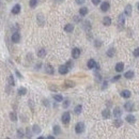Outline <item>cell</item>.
Returning a JSON list of instances; mask_svg holds the SVG:
<instances>
[{
  "label": "cell",
  "mask_w": 139,
  "mask_h": 139,
  "mask_svg": "<svg viewBox=\"0 0 139 139\" xmlns=\"http://www.w3.org/2000/svg\"><path fill=\"white\" fill-rule=\"evenodd\" d=\"M83 131H85V124L82 122H78L76 124V126H75V132L77 134H81Z\"/></svg>",
  "instance_id": "cell-1"
},
{
  "label": "cell",
  "mask_w": 139,
  "mask_h": 139,
  "mask_svg": "<svg viewBox=\"0 0 139 139\" xmlns=\"http://www.w3.org/2000/svg\"><path fill=\"white\" fill-rule=\"evenodd\" d=\"M61 120H62V123L63 124H67V123L70 122V120H71V116H70V112H64V114H62V118H61Z\"/></svg>",
  "instance_id": "cell-2"
},
{
  "label": "cell",
  "mask_w": 139,
  "mask_h": 139,
  "mask_svg": "<svg viewBox=\"0 0 139 139\" xmlns=\"http://www.w3.org/2000/svg\"><path fill=\"white\" fill-rule=\"evenodd\" d=\"M125 16H126V15H125L124 13H121L118 17V23H119V26H120L121 28H122L123 25L125 24Z\"/></svg>",
  "instance_id": "cell-3"
},
{
  "label": "cell",
  "mask_w": 139,
  "mask_h": 139,
  "mask_svg": "<svg viewBox=\"0 0 139 139\" xmlns=\"http://www.w3.org/2000/svg\"><path fill=\"white\" fill-rule=\"evenodd\" d=\"M124 108L126 111H132L134 109V103L133 102H126L124 105Z\"/></svg>",
  "instance_id": "cell-4"
},
{
  "label": "cell",
  "mask_w": 139,
  "mask_h": 139,
  "mask_svg": "<svg viewBox=\"0 0 139 139\" xmlns=\"http://www.w3.org/2000/svg\"><path fill=\"white\" fill-rule=\"evenodd\" d=\"M20 41V34H19L18 32H15L12 34V42H14V43H18V42Z\"/></svg>",
  "instance_id": "cell-5"
},
{
  "label": "cell",
  "mask_w": 139,
  "mask_h": 139,
  "mask_svg": "<svg viewBox=\"0 0 139 139\" xmlns=\"http://www.w3.org/2000/svg\"><path fill=\"white\" fill-rule=\"evenodd\" d=\"M67 72H69V67H67L66 65H61V66L59 67V73H60L61 75L67 74Z\"/></svg>",
  "instance_id": "cell-6"
},
{
  "label": "cell",
  "mask_w": 139,
  "mask_h": 139,
  "mask_svg": "<svg viewBox=\"0 0 139 139\" xmlns=\"http://www.w3.org/2000/svg\"><path fill=\"white\" fill-rule=\"evenodd\" d=\"M121 114H122V110H121L120 107H116V108L114 109V116L116 117V118H120Z\"/></svg>",
  "instance_id": "cell-7"
},
{
  "label": "cell",
  "mask_w": 139,
  "mask_h": 139,
  "mask_svg": "<svg viewBox=\"0 0 139 139\" xmlns=\"http://www.w3.org/2000/svg\"><path fill=\"white\" fill-rule=\"evenodd\" d=\"M72 56H73V58L74 59H77L80 56V49L79 48H74L72 50Z\"/></svg>",
  "instance_id": "cell-8"
},
{
  "label": "cell",
  "mask_w": 139,
  "mask_h": 139,
  "mask_svg": "<svg viewBox=\"0 0 139 139\" xmlns=\"http://www.w3.org/2000/svg\"><path fill=\"white\" fill-rule=\"evenodd\" d=\"M131 95H132V93H131L130 90H123L121 92V96L124 97V98H130Z\"/></svg>",
  "instance_id": "cell-9"
},
{
  "label": "cell",
  "mask_w": 139,
  "mask_h": 139,
  "mask_svg": "<svg viewBox=\"0 0 139 139\" xmlns=\"http://www.w3.org/2000/svg\"><path fill=\"white\" fill-rule=\"evenodd\" d=\"M125 120L127 121L128 123H131V124H134V123L136 122V118H135V117L133 116V114H128V116H126Z\"/></svg>",
  "instance_id": "cell-10"
},
{
  "label": "cell",
  "mask_w": 139,
  "mask_h": 139,
  "mask_svg": "<svg viewBox=\"0 0 139 139\" xmlns=\"http://www.w3.org/2000/svg\"><path fill=\"white\" fill-rule=\"evenodd\" d=\"M12 13L13 14H18L20 13V4H15L13 8H12Z\"/></svg>",
  "instance_id": "cell-11"
},
{
  "label": "cell",
  "mask_w": 139,
  "mask_h": 139,
  "mask_svg": "<svg viewBox=\"0 0 139 139\" xmlns=\"http://www.w3.org/2000/svg\"><path fill=\"white\" fill-rule=\"evenodd\" d=\"M124 14L126 15V16H131V14H132V5L131 4H127L126 7H125Z\"/></svg>",
  "instance_id": "cell-12"
},
{
  "label": "cell",
  "mask_w": 139,
  "mask_h": 139,
  "mask_svg": "<svg viewBox=\"0 0 139 139\" xmlns=\"http://www.w3.org/2000/svg\"><path fill=\"white\" fill-rule=\"evenodd\" d=\"M109 3L107 2V1H105V2H103L102 4H101V10H102L103 12H107L108 11V9H109Z\"/></svg>",
  "instance_id": "cell-13"
},
{
  "label": "cell",
  "mask_w": 139,
  "mask_h": 139,
  "mask_svg": "<svg viewBox=\"0 0 139 139\" xmlns=\"http://www.w3.org/2000/svg\"><path fill=\"white\" fill-rule=\"evenodd\" d=\"M123 70H124V64H123L122 62H119V63H117L116 64V71L117 72H122Z\"/></svg>",
  "instance_id": "cell-14"
},
{
  "label": "cell",
  "mask_w": 139,
  "mask_h": 139,
  "mask_svg": "<svg viewBox=\"0 0 139 139\" xmlns=\"http://www.w3.org/2000/svg\"><path fill=\"white\" fill-rule=\"evenodd\" d=\"M103 25L104 26H110L111 25V18L108 16H105L103 18Z\"/></svg>",
  "instance_id": "cell-15"
},
{
  "label": "cell",
  "mask_w": 139,
  "mask_h": 139,
  "mask_svg": "<svg viewBox=\"0 0 139 139\" xmlns=\"http://www.w3.org/2000/svg\"><path fill=\"white\" fill-rule=\"evenodd\" d=\"M79 14H80V16H86L87 14H88V9H87L86 7L80 8V10H79Z\"/></svg>",
  "instance_id": "cell-16"
},
{
  "label": "cell",
  "mask_w": 139,
  "mask_h": 139,
  "mask_svg": "<svg viewBox=\"0 0 139 139\" xmlns=\"http://www.w3.org/2000/svg\"><path fill=\"white\" fill-rule=\"evenodd\" d=\"M37 56H39L40 58H44L45 56H46V50L44 48H41L37 50Z\"/></svg>",
  "instance_id": "cell-17"
},
{
  "label": "cell",
  "mask_w": 139,
  "mask_h": 139,
  "mask_svg": "<svg viewBox=\"0 0 139 139\" xmlns=\"http://www.w3.org/2000/svg\"><path fill=\"white\" fill-rule=\"evenodd\" d=\"M64 30L66 31V32H72V31L74 30V26H73L72 24H67V25H65Z\"/></svg>",
  "instance_id": "cell-18"
},
{
  "label": "cell",
  "mask_w": 139,
  "mask_h": 139,
  "mask_svg": "<svg viewBox=\"0 0 139 139\" xmlns=\"http://www.w3.org/2000/svg\"><path fill=\"white\" fill-rule=\"evenodd\" d=\"M45 71H46V73H48V74H53V67L51 66L50 64H46V67H45Z\"/></svg>",
  "instance_id": "cell-19"
},
{
  "label": "cell",
  "mask_w": 139,
  "mask_h": 139,
  "mask_svg": "<svg viewBox=\"0 0 139 139\" xmlns=\"http://www.w3.org/2000/svg\"><path fill=\"white\" fill-rule=\"evenodd\" d=\"M87 65H88L89 69H94L95 65H96V62H95L93 59H90V60L88 61V63H87Z\"/></svg>",
  "instance_id": "cell-20"
},
{
  "label": "cell",
  "mask_w": 139,
  "mask_h": 139,
  "mask_svg": "<svg viewBox=\"0 0 139 139\" xmlns=\"http://www.w3.org/2000/svg\"><path fill=\"white\" fill-rule=\"evenodd\" d=\"M102 116H103V118H105V119H109V117H110V111H109L108 109H105V110H103Z\"/></svg>",
  "instance_id": "cell-21"
},
{
  "label": "cell",
  "mask_w": 139,
  "mask_h": 139,
  "mask_svg": "<svg viewBox=\"0 0 139 139\" xmlns=\"http://www.w3.org/2000/svg\"><path fill=\"white\" fill-rule=\"evenodd\" d=\"M37 21H39V24L41 26L44 25V17H43V14L40 13L39 15H37Z\"/></svg>",
  "instance_id": "cell-22"
},
{
  "label": "cell",
  "mask_w": 139,
  "mask_h": 139,
  "mask_svg": "<svg viewBox=\"0 0 139 139\" xmlns=\"http://www.w3.org/2000/svg\"><path fill=\"white\" fill-rule=\"evenodd\" d=\"M124 77L125 78H127V79L133 78V77H134V72H133V71H128V72H126L124 74Z\"/></svg>",
  "instance_id": "cell-23"
},
{
  "label": "cell",
  "mask_w": 139,
  "mask_h": 139,
  "mask_svg": "<svg viewBox=\"0 0 139 139\" xmlns=\"http://www.w3.org/2000/svg\"><path fill=\"white\" fill-rule=\"evenodd\" d=\"M114 53H116V50H114V48H110V49H108V50H107V56H108V57H114Z\"/></svg>",
  "instance_id": "cell-24"
},
{
  "label": "cell",
  "mask_w": 139,
  "mask_h": 139,
  "mask_svg": "<svg viewBox=\"0 0 139 139\" xmlns=\"http://www.w3.org/2000/svg\"><path fill=\"white\" fill-rule=\"evenodd\" d=\"M81 110H82V106L81 105H77L76 107H75V114H80V112H81Z\"/></svg>",
  "instance_id": "cell-25"
},
{
  "label": "cell",
  "mask_w": 139,
  "mask_h": 139,
  "mask_svg": "<svg viewBox=\"0 0 139 139\" xmlns=\"http://www.w3.org/2000/svg\"><path fill=\"white\" fill-rule=\"evenodd\" d=\"M53 98H55L56 102H62V101H63L62 95H60V94H56V95H53Z\"/></svg>",
  "instance_id": "cell-26"
},
{
  "label": "cell",
  "mask_w": 139,
  "mask_h": 139,
  "mask_svg": "<svg viewBox=\"0 0 139 139\" xmlns=\"http://www.w3.org/2000/svg\"><path fill=\"white\" fill-rule=\"evenodd\" d=\"M114 125L116 126V127H120L121 125H122V121H121L119 118H117V120H114Z\"/></svg>",
  "instance_id": "cell-27"
},
{
  "label": "cell",
  "mask_w": 139,
  "mask_h": 139,
  "mask_svg": "<svg viewBox=\"0 0 139 139\" xmlns=\"http://www.w3.org/2000/svg\"><path fill=\"white\" fill-rule=\"evenodd\" d=\"M53 133H55V135H59L61 133V130L58 125H55V126H53Z\"/></svg>",
  "instance_id": "cell-28"
},
{
  "label": "cell",
  "mask_w": 139,
  "mask_h": 139,
  "mask_svg": "<svg viewBox=\"0 0 139 139\" xmlns=\"http://www.w3.org/2000/svg\"><path fill=\"white\" fill-rule=\"evenodd\" d=\"M26 93H27V89L26 88H23V87H21V88L18 89V94L19 95H25Z\"/></svg>",
  "instance_id": "cell-29"
},
{
  "label": "cell",
  "mask_w": 139,
  "mask_h": 139,
  "mask_svg": "<svg viewBox=\"0 0 139 139\" xmlns=\"http://www.w3.org/2000/svg\"><path fill=\"white\" fill-rule=\"evenodd\" d=\"M10 118H11V120L14 121V122H15V121H17V116H16V114H15L14 111L10 114Z\"/></svg>",
  "instance_id": "cell-30"
},
{
  "label": "cell",
  "mask_w": 139,
  "mask_h": 139,
  "mask_svg": "<svg viewBox=\"0 0 139 139\" xmlns=\"http://www.w3.org/2000/svg\"><path fill=\"white\" fill-rule=\"evenodd\" d=\"M32 128H33V133H34V134H40V133H41V128H40V126H37V125H34Z\"/></svg>",
  "instance_id": "cell-31"
},
{
  "label": "cell",
  "mask_w": 139,
  "mask_h": 139,
  "mask_svg": "<svg viewBox=\"0 0 139 139\" xmlns=\"http://www.w3.org/2000/svg\"><path fill=\"white\" fill-rule=\"evenodd\" d=\"M8 81H9V85H11V86H14L15 85V81H14V78L12 75H10L9 78H8Z\"/></svg>",
  "instance_id": "cell-32"
},
{
  "label": "cell",
  "mask_w": 139,
  "mask_h": 139,
  "mask_svg": "<svg viewBox=\"0 0 139 139\" xmlns=\"http://www.w3.org/2000/svg\"><path fill=\"white\" fill-rule=\"evenodd\" d=\"M29 4H30L31 8H35L37 4V0H30V1H29Z\"/></svg>",
  "instance_id": "cell-33"
},
{
  "label": "cell",
  "mask_w": 139,
  "mask_h": 139,
  "mask_svg": "<svg viewBox=\"0 0 139 139\" xmlns=\"http://www.w3.org/2000/svg\"><path fill=\"white\" fill-rule=\"evenodd\" d=\"M26 136H27V138H31V137H32V134H31V131L29 127L26 130Z\"/></svg>",
  "instance_id": "cell-34"
},
{
  "label": "cell",
  "mask_w": 139,
  "mask_h": 139,
  "mask_svg": "<svg viewBox=\"0 0 139 139\" xmlns=\"http://www.w3.org/2000/svg\"><path fill=\"white\" fill-rule=\"evenodd\" d=\"M65 85H66L67 87H74L75 83L73 82V81H71V80H66L65 81Z\"/></svg>",
  "instance_id": "cell-35"
},
{
  "label": "cell",
  "mask_w": 139,
  "mask_h": 139,
  "mask_svg": "<svg viewBox=\"0 0 139 139\" xmlns=\"http://www.w3.org/2000/svg\"><path fill=\"white\" fill-rule=\"evenodd\" d=\"M69 106H70V101L69 100L64 101V102H63V108H67Z\"/></svg>",
  "instance_id": "cell-36"
},
{
  "label": "cell",
  "mask_w": 139,
  "mask_h": 139,
  "mask_svg": "<svg viewBox=\"0 0 139 139\" xmlns=\"http://www.w3.org/2000/svg\"><path fill=\"white\" fill-rule=\"evenodd\" d=\"M134 56L135 57H139V47L134 50Z\"/></svg>",
  "instance_id": "cell-37"
},
{
  "label": "cell",
  "mask_w": 139,
  "mask_h": 139,
  "mask_svg": "<svg viewBox=\"0 0 139 139\" xmlns=\"http://www.w3.org/2000/svg\"><path fill=\"white\" fill-rule=\"evenodd\" d=\"M17 135H18L19 138H23L24 134H23V132H21V130H18V131H17Z\"/></svg>",
  "instance_id": "cell-38"
},
{
  "label": "cell",
  "mask_w": 139,
  "mask_h": 139,
  "mask_svg": "<svg viewBox=\"0 0 139 139\" xmlns=\"http://www.w3.org/2000/svg\"><path fill=\"white\" fill-rule=\"evenodd\" d=\"M75 1H76V3H77V4H83L86 0H75Z\"/></svg>",
  "instance_id": "cell-39"
},
{
  "label": "cell",
  "mask_w": 139,
  "mask_h": 139,
  "mask_svg": "<svg viewBox=\"0 0 139 139\" xmlns=\"http://www.w3.org/2000/svg\"><path fill=\"white\" fill-rule=\"evenodd\" d=\"M92 3L95 5H97V4H100L101 3V0H92Z\"/></svg>",
  "instance_id": "cell-40"
},
{
  "label": "cell",
  "mask_w": 139,
  "mask_h": 139,
  "mask_svg": "<svg viewBox=\"0 0 139 139\" xmlns=\"http://www.w3.org/2000/svg\"><path fill=\"white\" fill-rule=\"evenodd\" d=\"M119 79H120V75H117L116 77L112 78V81H117V80H119Z\"/></svg>",
  "instance_id": "cell-41"
},
{
  "label": "cell",
  "mask_w": 139,
  "mask_h": 139,
  "mask_svg": "<svg viewBox=\"0 0 139 139\" xmlns=\"http://www.w3.org/2000/svg\"><path fill=\"white\" fill-rule=\"evenodd\" d=\"M65 65H66V66H67V67H69V69H70V67L72 66V62H71V61H69V62H67V63H66V64H65Z\"/></svg>",
  "instance_id": "cell-42"
},
{
  "label": "cell",
  "mask_w": 139,
  "mask_h": 139,
  "mask_svg": "<svg viewBox=\"0 0 139 139\" xmlns=\"http://www.w3.org/2000/svg\"><path fill=\"white\" fill-rule=\"evenodd\" d=\"M101 45H102V43H101V42H98V41H96V43H95V46L98 47V46H101Z\"/></svg>",
  "instance_id": "cell-43"
},
{
  "label": "cell",
  "mask_w": 139,
  "mask_h": 139,
  "mask_svg": "<svg viewBox=\"0 0 139 139\" xmlns=\"http://www.w3.org/2000/svg\"><path fill=\"white\" fill-rule=\"evenodd\" d=\"M16 75H17V76L19 77V78H21V77H23V76H21V74H20V73L18 72V71H16Z\"/></svg>",
  "instance_id": "cell-44"
},
{
  "label": "cell",
  "mask_w": 139,
  "mask_h": 139,
  "mask_svg": "<svg viewBox=\"0 0 139 139\" xmlns=\"http://www.w3.org/2000/svg\"><path fill=\"white\" fill-rule=\"evenodd\" d=\"M47 139H56V138L53 136H48V137H47Z\"/></svg>",
  "instance_id": "cell-45"
},
{
  "label": "cell",
  "mask_w": 139,
  "mask_h": 139,
  "mask_svg": "<svg viewBox=\"0 0 139 139\" xmlns=\"http://www.w3.org/2000/svg\"><path fill=\"white\" fill-rule=\"evenodd\" d=\"M56 2H58V3H61V2H63V0H55Z\"/></svg>",
  "instance_id": "cell-46"
},
{
  "label": "cell",
  "mask_w": 139,
  "mask_h": 139,
  "mask_svg": "<svg viewBox=\"0 0 139 139\" xmlns=\"http://www.w3.org/2000/svg\"><path fill=\"white\" fill-rule=\"evenodd\" d=\"M37 139H45V138H44V137H39Z\"/></svg>",
  "instance_id": "cell-47"
},
{
  "label": "cell",
  "mask_w": 139,
  "mask_h": 139,
  "mask_svg": "<svg viewBox=\"0 0 139 139\" xmlns=\"http://www.w3.org/2000/svg\"><path fill=\"white\" fill-rule=\"evenodd\" d=\"M138 10H139V3H138Z\"/></svg>",
  "instance_id": "cell-48"
},
{
  "label": "cell",
  "mask_w": 139,
  "mask_h": 139,
  "mask_svg": "<svg viewBox=\"0 0 139 139\" xmlns=\"http://www.w3.org/2000/svg\"><path fill=\"white\" fill-rule=\"evenodd\" d=\"M5 139H10V138H5Z\"/></svg>",
  "instance_id": "cell-49"
}]
</instances>
